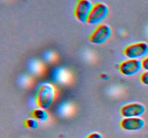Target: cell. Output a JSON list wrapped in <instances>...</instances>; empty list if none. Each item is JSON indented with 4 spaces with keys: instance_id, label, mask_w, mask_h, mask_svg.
<instances>
[{
    "instance_id": "1",
    "label": "cell",
    "mask_w": 148,
    "mask_h": 138,
    "mask_svg": "<svg viewBox=\"0 0 148 138\" xmlns=\"http://www.w3.org/2000/svg\"><path fill=\"white\" fill-rule=\"evenodd\" d=\"M55 97V90L49 83H42L38 86L36 93V101L38 106L47 109L51 106Z\"/></svg>"
},
{
    "instance_id": "2",
    "label": "cell",
    "mask_w": 148,
    "mask_h": 138,
    "mask_svg": "<svg viewBox=\"0 0 148 138\" xmlns=\"http://www.w3.org/2000/svg\"><path fill=\"white\" fill-rule=\"evenodd\" d=\"M109 12L108 6L103 2H97L93 4L87 20L90 24H97L105 20Z\"/></svg>"
},
{
    "instance_id": "3",
    "label": "cell",
    "mask_w": 148,
    "mask_h": 138,
    "mask_svg": "<svg viewBox=\"0 0 148 138\" xmlns=\"http://www.w3.org/2000/svg\"><path fill=\"white\" fill-rule=\"evenodd\" d=\"M124 54L129 59H140L148 54V44L145 42L132 43L124 48Z\"/></svg>"
},
{
    "instance_id": "4",
    "label": "cell",
    "mask_w": 148,
    "mask_h": 138,
    "mask_svg": "<svg viewBox=\"0 0 148 138\" xmlns=\"http://www.w3.org/2000/svg\"><path fill=\"white\" fill-rule=\"evenodd\" d=\"M111 35V28L106 24H98L89 37V41L95 45L105 43Z\"/></svg>"
},
{
    "instance_id": "5",
    "label": "cell",
    "mask_w": 148,
    "mask_h": 138,
    "mask_svg": "<svg viewBox=\"0 0 148 138\" xmlns=\"http://www.w3.org/2000/svg\"><path fill=\"white\" fill-rule=\"evenodd\" d=\"M143 68V63L139 59H127L121 62L119 66V70L126 76H132L137 74Z\"/></svg>"
},
{
    "instance_id": "6",
    "label": "cell",
    "mask_w": 148,
    "mask_h": 138,
    "mask_svg": "<svg viewBox=\"0 0 148 138\" xmlns=\"http://www.w3.org/2000/svg\"><path fill=\"white\" fill-rule=\"evenodd\" d=\"M92 6L90 0H77L74 9L75 18L81 22H87Z\"/></svg>"
},
{
    "instance_id": "7",
    "label": "cell",
    "mask_w": 148,
    "mask_h": 138,
    "mask_svg": "<svg viewBox=\"0 0 148 138\" xmlns=\"http://www.w3.org/2000/svg\"><path fill=\"white\" fill-rule=\"evenodd\" d=\"M145 112V107L143 104L137 102L127 103L121 108L120 113L124 118L140 117Z\"/></svg>"
},
{
    "instance_id": "8",
    "label": "cell",
    "mask_w": 148,
    "mask_h": 138,
    "mask_svg": "<svg viewBox=\"0 0 148 138\" xmlns=\"http://www.w3.org/2000/svg\"><path fill=\"white\" fill-rule=\"evenodd\" d=\"M145 122L140 117L124 118L120 122L121 129L128 132H137L140 131L145 126Z\"/></svg>"
},
{
    "instance_id": "9",
    "label": "cell",
    "mask_w": 148,
    "mask_h": 138,
    "mask_svg": "<svg viewBox=\"0 0 148 138\" xmlns=\"http://www.w3.org/2000/svg\"><path fill=\"white\" fill-rule=\"evenodd\" d=\"M32 116L37 121L46 122L49 118V114L44 109L38 108V109H34L32 112Z\"/></svg>"
},
{
    "instance_id": "10",
    "label": "cell",
    "mask_w": 148,
    "mask_h": 138,
    "mask_svg": "<svg viewBox=\"0 0 148 138\" xmlns=\"http://www.w3.org/2000/svg\"><path fill=\"white\" fill-rule=\"evenodd\" d=\"M24 124L27 128L32 129H36V128L38 127V121L36 120V119H35L34 118H33V119H26L24 122Z\"/></svg>"
},
{
    "instance_id": "11",
    "label": "cell",
    "mask_w": 148,
    "mask_h": 138,
    "mask_svg": "<svg viewBox=\"0 0 148 138\" xmlns=\"http://www.w3.org/2000/svg\"><path fill=\"white\" fill-rule=\"evenodd\" d=\"M140 80L144 85L148 86V70H145L140 76Z\"/></svg>"
},
{
    "instance_id": "12",
    "label": "cell",
    "mask_w": 148,
    "mask_h": 138,
    "mask_svg": "<svg viewBox=\"0 0 148 138\" xmlns=\"http://www.w3.org/2000/svg\"><path fill=\"white\" fill-rule=\"evenodd\" d=\"M85 138H103V135H101V133H99V132H94L89 134Z\"/></svg>"
},
{
    "instance_id": "13",
    "label": "cell",
    "mask_w": 148,
    "mask_h": 138,
    "mask_svg": "<svg viewBox=\"0 0 148 138\" xmlns=\"http://www.w3.org/2000/svg\"><path fill=\"white\" fill-rule=\"evenodd\" d=\"M142 63H143V68L145 70H148V56L143 59Z\"/></svg>"
}]
</instances>
